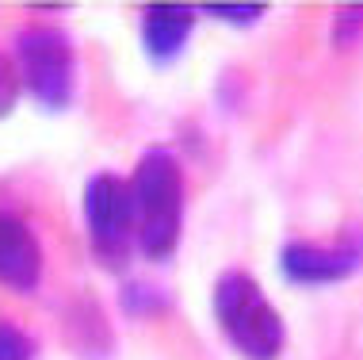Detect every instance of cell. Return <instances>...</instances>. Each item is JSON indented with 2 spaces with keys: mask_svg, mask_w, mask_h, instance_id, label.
I'll use <instances>...</instances> for the list:
<instances>
[{
  "mask_svg": "<svg viewBox=\"0 0 363 360\" xmlns=\"http://www.w3.org/2000/svg\"><path fill=\"white\" fill-rule=\"evenodd\" d=\"M214 318L222 337L245 360H276L287 345V326L249 272L230 268L214 284Z\"/></svg>",
  "mask_w": 363,
  "mask_h": 360,
  "instance_id": "7a4b0ae2",
  "label": "cell"
},
{
  "mask_svg": "<svg viewBox=\"0 0 363 360\" xmlns=\"http://www.w3.org/2000/svg\"><path fill=\"white\" fill-rule=\"evenodd\" d=\"M84 222H88V241L92 253L107 268H123L134 241V200H130V180L115 173H96L84 184Z\"/></svg>",
  "mask_w": 363,
  "mask_h": 360,
  "instance_id": "277c9868",
  "label": "cell"
},
{
  "mask_svg": "<svg viewBox=\"0 0 363 360\" xmlns=\"http://www.w3.org/2000/svg\"><path fill=\"white\" fill-rule=\"evenodd\" d=\"M19 92H23V84H19L16 62L0 54V119H4V115H12V108L19 104Z\"/></svg>",
  "mask_w": 363,
  "mask_h": 360,
  "instance_id": "8fae6325",
  "label": "cell"
},
{
  "mask_svg": "<svg viewBox=\"0 0 363 360\" xmlns=\"http://www.w3.org/2000/svg\"><path fill=\"white\" fill-rule=\"evenodd\" d=\"M359 35H363V4L337 8V19H333V43L345 50V46L359 43Z\"/></svg>",
  "mask_w": 363,
  "mask_h": 360,
  "instance_id": "ba28073f",
  "label": "cell"
},
{
  "mask_svg": "<svg viewBox=\"0 0 363 360\" xmlns=\"http://www.w3.org/2000/svg\"><path fill=\"white\" fill-rule=\"evenodd\" d=\"M199 12L211 16V19H225V23L245 27V23H257L268 8H264V4H203Z\"/></svg>",
  "mask_w": 363,
  "mask_h": 360,
  "instance_id": "30bf717a",
  "label": "cell"
},
{
  "mask_svg": "<svg viewBox=\"0 0 363 360\" xmlns=\"http://www.w3.org/2000/svg\"><path fill=\"white\" fill-rule=\"evenodd\" d=\"M363 268V230H345L337 241H287L279 253V272L291 284L325 288L356 276Z\"/></svg>",
  "mask_w": 363,
  "mask_h": 360,
  "instance_id": "5b68a950",
  "label": "cell"
},
{
  "mask_svg": "<svg viewBox=\"0 0 363 360\" xmlns=\"http://www.w3.org/2000/svg\"><path fill=\"white\" fill-rule=\"evenodd\" d=\"M0 360H35V342L12 322H0Z\"/></svg>",
  "mask_w": 363,
  "mask_h": 360,
  "instance_id": "9c48e42d",
  "label": "cell"
},
{
  "mask_svg": "<svg viewBox=\"0 0 363 360\" xmlns=\"http://www.w3.org/2000/svg\"><path fill=\"white\" fill-rule=\"evenodd\" d=\"M16 73L19 84L43 104L46 111H62L73 100L77 84V54L62 27L31 23L16 31Z\"/></svg>",
  "mask_w": 363,
  "mask_h": 360,
  "instance_id": "3957f363",
  "label": "cell"
},
{
  "mask_svg": "<svg viewBox=\"0 0 363 360\" xmlns=\"http://www.w3.org/2000/svg\"><path fill=\"white\" fill-rule=\"evenodd\" d=\"M43 280V246L23 219L0 211V284L31 295Z\"/></svg>",
  "mask_w": 363,
  "mask_h": 360,
  "instance_id": "8992f818",
  "label": "cell"
},
{
  "mask_svg": "<svg viewBox=\"0 0 363 360\" xmlns=\"http://www.w3.org/2000/svg\"><path fill=\"white\" fill-rule=\"evenodd\" d=\"M195 27V8L188 4H145L142 8V50L150 54V62L157 65H169L184 54Z\"/></svg>",
  "mask_w": 363,
  "mask_h": 360,
  "instance_id": "52a82bcc",
  "label": "cell"
},
{
  "mask_svg": "<svg viewBox=\"0 0 363 360\" xmlns=\"http://www.w3.org/2000/svg\"><path fill=\"white\" fill-rule=\"evenodd\" d=\"M134 241L145 261H169L184 230V169L164 146H150L130 177Z\"/></svg>",
  "mask_w": 363,
  "mask_h": 360,
  "instance_id": "6da1fadb",
  "label": "cell"
}]
</instances>
